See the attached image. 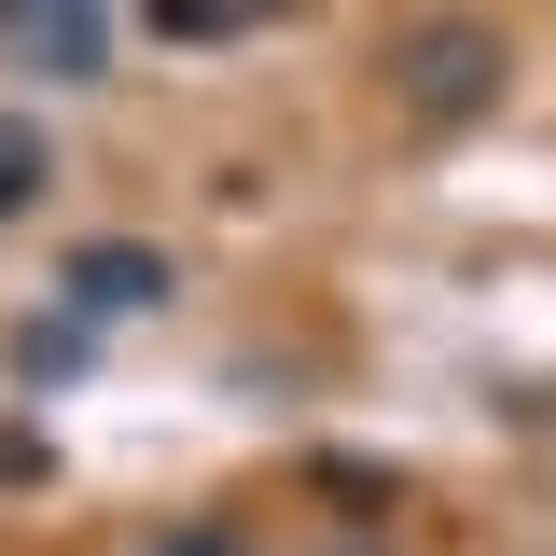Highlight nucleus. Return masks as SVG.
<instances>
[{
  "instance_id": "obj_9",
  "label": "nucleus",
  "mask_w": 556,
  "mask_h": 556,
  "mask_svg": "<svg viewBox=\"0 0 556 556\" xmlns=\"http://www.w3.org/2000/svg\"><path fill=\"white\" fill-rule=\"evenodd\" d=\"M42 459H56L42 431H0V486H28V473H42Z\"/></svg>"
},
{
  "instance_id": "obj_1",
  "label": "nucleus",
  "mask_w": 556,
  "mask_h": 556,
  "mask_svg": "<svg viewBox=\"0 0 556 556\" xmlns=\"http://www.w3.org/2000/svg\"><path fill=\"white\" fill-rule=\"evenodd\" d=\"M501 70H515V42L486 14H431V28L390 42V98L417 126H473V112H501Z\"/></svg>"
},
{
  "instance_id": "obj_8",
  "label": "nucleus",
  "mask_w": 556,
  "mask_h": 556,
  "mask_svg": "<svg viewBox=\"0 0 556 556\" xmlns=\"http://www.w3.org/2000/svg\"><path fill=\"white\" fill-rule=\"evenodd\" d=\"M139 556H251V543H237L223 515H181V529H153V543H139Z\"/></svg>"
},
{
  "instance_id": "obj_3",
  "label": "nucleus",
  "mask_w": 556,
  "mask_h": 556,
  "mask_svg": "<svg viewBox=\"0 0 556 556\" xmlns=\"http://www.w3.org/2000/svg\"><path fill=\"white\" fill-rule=\"evenodd\" d=\"M0 42L42 84H98V0H0Z\"/></svg>"
},
{
  "instance_id": "obj_6",
  "label": "nucleus",
  "mask_w": 556,
  "mask_h": 556,
  "mask_svg": "<svg viewBox=\"0 0 556 556\" xmlns=\"http://www.w3.org/2000/svg\"><path fill=\"white\" fill-rule=\"evenodd\" d=\"M14 376H28V390L84 376V320H28V334H14Z\"/></svg>"
},
{
  "instance_id": "obj_10",
  "label": "nucleus",
  "mask_w": 556,
  "mask_h": 556,
  "mask_svg": "<svg viewBox=\"0 0 556 556\" xmlns=\"http://www.w3.org/2000/svg\"><path fill=\"white\" fill-rule=\"evenodd\" d=\"M334 556H390V543H334Z\"/></svg>"
},
{
  "instance_id": "obj_4",
  "label": "nucleus",
  "mask_w": 556,
  "mask_h": 556,
  "mask_svg": "<svg viewBox=\"0 0 556 556\" xmlns=\"http://www.w3.org/2000/svg\"><path fill=\"white\" fill-rule=\"evenodd\" d=\"M265 14H292V0H139L153 42H237V28H265Z\"/></svg>"
},
{
  "instance_id": "obj_5",
  "label": "nucleus",
  "mask_w": 556,
  "mask_h": 556,
  "mask_svg": "<svg viewBox=\"0 0 556 556\" xmlns=\"http://www.w3.org/2000/svg\"><path fill=\"white\" fill-rule=\"evenodd\" d=\"M42 181H56V153H42V126H28V112H0V223H14V208L42 195Z\"/></svg>"
},
{
  "instance_id": "obj_2",
  "label": "nucleus",
  "mask_w": 556,
  "mask_h": 556,
  "mask_svg": "<svg viewBox=\"0 0 556 556\" xmlns=\"http://www.w3.org/2000/svg\"><path fill=\"white\" fill-rule=\"evenodd\" d=\"M56 292H70V320H139V306H167V251L153 237H84L56 265Z\"/></svg>"
},
{
  "instance_id": "obj_7",
  "label": "nucleus",
  "mask_w": 556,
  "mask_h": 556,
  "mask_svg": "<svg viewBox=\"0 0 556 556\" xmlns=\"http://www.w3.org/2000/svg\"><path fill=\"white\" fill-rule=\"evenodd\" d=\"M306 486L348 501V515H390V473H376V459H306Z\"/></svg>"
}]
</instances>
